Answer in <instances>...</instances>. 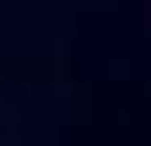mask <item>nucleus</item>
<instances>
[]
</instances>
